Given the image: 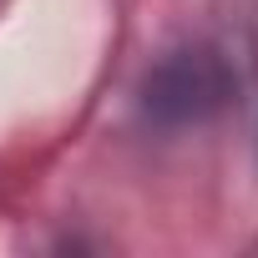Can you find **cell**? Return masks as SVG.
Listing matches in <instances>:
<instances>
[{
	"mask_svg": "<svg viewBox=\"0 0 258 258\" xmlns=\"http://www.w3.org/2000/svg\"><path fill=\"white\" fill-rule=\"evenodd\" d=\"M233 91V76L223 66V56L213 51H172L152 81H147V116H157L162 126H187L203 121L208 111H218Z\"/></svg>",
	"mask_w": 258,
	"mask_h": 258,
	"instance_id": "cell-1",
	"label": "cell"
}]
</instances>
